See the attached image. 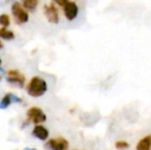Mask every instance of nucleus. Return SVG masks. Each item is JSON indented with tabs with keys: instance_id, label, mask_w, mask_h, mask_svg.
I'll return each instance as SVG.
<instances>
[{
	"instance_id": "f257e3e1",
	"label": "nucleus",
	"mask_w": 151,
	"mask_h": 150,
	"mask_svg": "<svg viewBox=\"0 0 151 150\" xmlns=\"http://www.w3.org/2000/svg\"><path fill=\"white\" fill-rule=\"evenodd\" d=\"M46 90H47V83L45 80L38 77V76L32 78L27 85V93L34 98L43 96L46 93Z\"/></svg>"
},
{
	"instance_id": "f03ea898",
	"label": "nucleus",
	"mask_w": 151,
	"mask_h": 150,
	"mask_svg": "<svg viewBox=\"0 0 151 150\" xmlns=\"http://www.w3.org/2000/svg\"><path fill=\"white\" fill-rule=\"evenodd\" d=\"M12 14H14V19H16L18 24H25V23L28 22L29 14L26 10L23 9L20 2H14V3L12 4Z\"/></svg>"
},
{
	"instance_id": "7ed1b4c3",
	"label": "nucleus",
	"mask_w": 151,
	"mask_h": 150,
	"mask_svg": "<svg viewBox=\"0 0 151 150\" xmlns=\"http://www.w3.org/2000/svg\"><path fill=\"white\" fill-rule=\"evenodd\" d=\"M27 117L32 122L38 124L44 122L46 120V115L42 112V110L38 107H31L27 111Z\"/></svg>"
},
{
	"instance_id": "20e7f679",
	"label": "nucleus",
	"mask_w": 151,
	"mask_h": 150,
	"mask_svg": "<svg viewBox=\"0 0 151 150\" xmlns=\"http://www.w3.org/2000/svg\"><path fill=\"white\" fill-rule=\"evenodd\" d=\"M69 143L64 138L50 139L45 145V148L48 150H67Z\"/></svg>"
},
{
	"instance_id": "39448f33",
	"label": "nucleus",
	"mask_w": 151,
	"mask_h": 150,
	"mask_svg": "<svg viewBox=\"0 0 151 150\" xmlns=\"http://www.w3.org/2000/svg\"><path fill=\"white\" fill-rule=\"evenodd\" d=\"M64 14L68 21H73L77 18L78 16V5L73 1H68L65 5L63 6Z\"/></svg>"
},
{
	"instance_id": "423d86ee",
	"label": "nucleus",
	"mask_w": 151,
	"mask_h": 150,
	"mask_svg": "<svg viewBox=\"0 0 151 150\" xmlns=\"http://www.w3.org/2000/svg\"><path fill=\"white\" fill-rule=\"evenodd\" d=\"M7 81L14 85H18L20 88H23L25 83V76L21 74L18 70H9L7 72Z\"/></svg>"
},
{
	"instance_id": "0eeeda50",
	"label": "nucleus",
	"mask_w": 151,
	"mask_h": 150,
	"mask_svg": "<svg viewBox=\"0 0 151 150\" xmlns=\"http://www.w3.org/2000/svg\"><path fill=\"white\" fill-rule=\"evenodd\" d=\"M44 14H45L46 19L50 23L52 24H58L59 23V12L57 7L54 4H50V5L44 6Z\"/></svg>"
},
{
	"instance_id": "6e6552de",
	"label": "nucleus",
	"mask_w": 151,
	"mask_h": 150,
	"mask_svg": "<svg viewBox=\"0 0 151 150\" xmlns=\"http://www.w3.org/2000/svg\"><path fill=\"white\" fill-rule=\"evenodd\" d=\"M32 134H33L34 137H36L37 139L39 140H42V141H45L48 137V130L45 128L43 126H40V124H36L34 126L33 131H32Z\"/></svg>"
},
{
	"instance_id": "1a4fd4ad",
	"label": "nucleus",
	"mask_w": 151,
	"mask_h": 150,
	"mask_svg": "<svg viewBox=\"0 0 151 150\" xmlns=\"http://www.w3.org/2000/svg\"><path fill=\"white\" fill-rule=\"evenodd\" d=\"M137 150H151V135H147L138 142Z\"/></svg>"
},
{
	"instance_id": "9d476101",
	"label": "nucleus",
	"mask_w": 151,
	"mask_h": 150,
	"mask_svg": "<svg viewBox=\"0 0 151 150\" xmlns=\"http://www.w3.org/2000/svg\"><path fill=\"white\" fill-rule=\"evenodd\" d=\"M12 103V94H7L1 99L0 101V109H6L7 107H9V105Z\"/></svg>"
},
{
	"instance_id": "9b49d317",
	"label": "nucleus",
	"mask_w": 151,
	"mask_h": 150,
	"mask_svg": "<svg viewBox=\"0 0 151 150\" xmlns=\"http://www.w3.org/2000/svg\"><path fill=\"white\" fill-rule=\"evenodd\" d=\"M0 37L5 40H12L14 38V34L12 31L7 30L5 27H3V28L0 29Z\"/></svg>"
},
{
	"instance_id": "f8f14e48",
	"label": "nucleus",
	"mask_w": 151,
	"mask_h": 150,
	"mask_svg": "<svg viewBox=\"0 0 151 150\" xmlns=\"http://www.w3.org/2000/svg\"><path fill=\"white\" fill-rule=\"evenodd\" d=\"M24 7L29 10H34L38 4V0H23Z\"/></svg>"
},
{
	"instance_id": "ddd939ff",
	"label": "nucleus",
	"mask_w": 151,
	"mask_h": 150,
	"mask_svg": "<svg viewBox=\"0 0 151 150\" xmlns=\"http://www.w3.org/2000/svg\"><path fill=\"white\" fill-rule=\"evenodd\" d=\"M10 24V20H9V17L7 16V14H3L0 16V25L3 27H8Z\"/></svg>"
},
{
	"instance_id": "4468645a",
	"label": "nucleus",
	"mask_w": 151,
	"mask_h": 150,
	"mask_svg": "<svg viewBox=\"0 0 151 150\" xmlns=\"http://www.w3.org/2000/svg\"><path fill=\"white\" fill-rule=\"evenodd\" d=\"M129 147V144L127 142V141H117L115 143V148L118 150H124L127 149Z\"/></svg>"
},
{
	"instance_id": "2eb2a0df",
	"label": "nucleus",
	"mask_w": 151,
	"mask_h": 150,
	"mask_svg": "<svg viewBox=\"0 0 151 150\" xmlns=\"http://www.w3.org/2000/svg\"><path fill=\"white\" fill-rule=\"evenodd\" d=\"M12 102H16V103H21L22 102V99L19 98V97L14 96V95L12 94Z\"/></svg>"
},
{
	"instance_id": "dca6fc26",
	"label": "nucleus",
	"mask_w": 151,
	"mask_h": 150,
	"mask_svg": "<svg viewBox=\"0 0 151 150\" xmlns=\"http://www.w3.org/2000/svg\"><path fill=\"white\" fill-rule=\"evenodd\" d=\"M55 1L57 2V3L59 4V5H61V6H64L66 3H67L69 0H55Z\"/></svg>"
},
{
	"instance_id": "f3484780",
	"label": "nucleus",
	"mask_w": 151,
	"mask_h": 150,
	"mask_svg": "<svg viewBox=\"0 0 151 150\" xmlns=\"http://www.w3.org/2000/svg\"><path fill=\"white\" fill-rule=\"evenodd\" d=\"M24 150H37V149H34V148H25Z\"/></svg>"
},
{
	"instance_id": "a211bd4d",
	"label": "nucleus",
	"mask_w": 151,
	"mask_h": 150,
	"mask_svg": "<svg viewBox=\"0 0 151 150\" xmlns=\"http://www.w3.org/2000/svg\"><path fill=\"white\" fill-rule=\"evenodd\" d=\"M2 47H3V44H2L1 40H0V48H2Z\"/></svg>"
},
{
	"instance_id": "6ab92c4d",
	"label": "nucleus",
	"mask_w": 151,
	"mask_h": 150,
	"mask_svg": "<svg viewBox=\"0 0 151 150\" xmlns=\"http://www.w3.org/2000/svg\"><path fill=\"white\" fill-rule=\"evenodd\" d=\"M0 64H1V59H0Z\"/></svg>"
}]
</instances>
